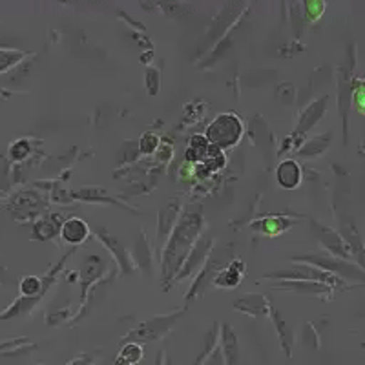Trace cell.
<instances>
[{
	"label": "cell",
	"mask_w": 365,
	"mask_h": 365,
	"mask_svg": "<svg viewBox=\"0 0 365 365\" xmlns=\"http://www.w3.org/2000/svg\"><path fill=\"white\" fill-rule=\"evenodd\" d=\"M148 88H150V93H152V96L159 91V71L158 70H148Z\"/></svg>",
	"instance_id": "cell-15"
},
{
	"label": "cell",
	"mask_w": 365,
	"mask_h": 365,
	"mask_svg": "<svg viewBox=\"0 0 365 365\" xmlns=\"http://www.w3.org/2000/svg\"><path fill=\"white\" fill-rule=\"evenodd\" d=\"M21 57L22 55L17 51H0V71L11 68L17 61H21Z\"/></svg>",
	"instance_id": "cell-11"
},
{
	"label": "cell",
	"mask_w": 365,
	"mask_h": 365,
	"mask_svg": "<svg viewBox=\"0 0 365 365\" xmlns=\"http://www.w3.org/2000/svg\"><path fill=\"white\" fill-rule=\"evenodd\" d=\"M182 314V311L174 312L172 316H161V318H155V319H150L148 324L141 325L139 329L132 331L128 334V340L130 341H152V340H158L161 338L163 334L168 332V329L175 324V319H179V316Z\"/></svg>",
	"instance_id": "cell-3"
},
{
	"label": "cell",
	"mask_w": 365,
	"mask_h": 365,
	"mask_svg": "<svg viewBox=\"0 0 365 365\" xmlns=\"http://www.w3.org/2000/svg\"><path fill=\"white\" fill-rule=\"evenodd\" d=\"M68 365H91V358L90 356H79V358H75L73 361H70Z\"/></svg>",
	"instance_id": "cell-16"
},
{
	"label": "cell",
	"mask_w": 365,
	"mask_h": 365,
	"mask_svg": "<svg viewBox=\"0 0 365 365\" xmlns=\"http://www.w3.org/2000/svg\"><path fill=\"white\" fill-rule=\"evenodd\" d=\"M90 234V227L84 220L81 217H71V220L64 221L63 227H61V236L64 241L71 243V245H79Z\"/></svg>",
	"instance_id": "cell-4"
},
{
	"label": "cell",
	"mask_w": 365,
	"mask_h": 365,
	"mask_svg": "<svg viewBox=\"0 0 365 365\" xmlns=\"http://www.w3.org/2000/svg\"><path fill=\"white\" fill-rule=\"evenodd\" d=\"M201 228V216L200 214H187L182 217V221L179 223V227L175 228L174 236H172L170 243H168V250H166V256H170V259H175L174 269H178L181 265L182 257H185V247H188L192 243L197 234H200Z\"/></svg>",
	"instance_id": "cell-2"
},
{
	"label": "cell",
	"mask_w": 365,
	"mask_h": 365,
	"mask_svg": "<svg viewBox=\"0 0 365 365\" xmlns=\"http://www.w3.org/2000/svg\"><path fill=\"white\" fill-rule=\"evenodd\" d=\"M159 365H172V361H166L165 364V353H161V356H159Z\"/></svg>",
	"instance_id": "cell-18"
},
{
	"label": "cell",
	"mask_w": 365,
	"mask_h": 365,
	"mask_svg": "<svg viewBox=\"0 0 365 365\" xmlns=\"http://www.w3.org/2000/svg\"><path fill=\"white\" fill-rule=\"evenodd\" d=\"M241 279V262H234L225 272H221L216 278L217 287H236Z\"/></svg>",
	"instance_id": "cell-7"
},
{
	"label": "cell",
	"mask_w": 365,
	"mask_h": 365,
	"mask_svg": "<svg viewBox=\"0 0 365 365\" xmlns=\"http://www.w3.org/2000/svg\"><path fill=\"white\" fill-rule=\"evenodd\" d=\"M155 148H158V137H155L154 133H146L141 139V150L145 154H150V152H154Z\"/></svg>",
	"instance_id": "cell-13"
},
{
	"label": "cell",
	"mask_w": 365,
	"mask_h": 365,
	"mask_svg": "<svg viewBox=\"0 0 365 365\" xmlns=\"http://www.w3.org/2000/svg\"><path fill=\"white\" fill-rule=\"evenodd\" d=\"M276 178L283 188H296L302 181V170L294 161H282L276 170Z\"/></svg>",
	"instance_id": "cell-5"
},
{
	"label": "cell",
	"mask_w": 365,
	"mask_h": 365,
	"mask_svg": "<svg viewBox=\"0 0 365 365\" xmlns=\"http://www.w3.org/2000/svg\"><path fill=\"white\" fill-rule=\"evenodd\" d=\"M223 353L227 365H236L237 361V341L232 327L225 325L223 327Z\"/></svg>",
	"instance_id": "cell-6"
},
{
	"label": "cell",
	"mask_w": 365,
	"mask_h": 365,
	"mask_svg": "<svg viewBox=\"0 0 365 365\" xmlns=\"http://www.w3.org/2000/svg\"><path fill=\"white\" fill-rule=\"evenodd\" d=\"M42 289V282L38 278H35V276H28V278L22 279L21 283V292L24 296H35L38 294Z\"/></svg>",
	"instance_id": "cell-10"
},
{
	"label": "cell",
	"mask_w": 365,
	"mask_h": 365,
	"mask_svg": "<svg viewBox=\"0 0 365 365\" xmlns=\"http://www.w3.org/2000/svg\"><path fill=\"white\" fill-rule=\"evenodd\" d=\"M243 135V123L234 113H221L207 128V141L217 150L237 145Z\"/></svg>",
	"instance_id": "cell-1"
},
{
	"label": "cell",
	"mask_w": 365,
	"mask_h": 365,
	"mask_svg": "<svg viewBox=\"0 0 365 365\" xmlns=\"http://www.w3.org/2000/svg\"><path fill=\"white\" fill-rule=\"evenodd\" d=\"M120 358H125L126 361H128L130 365H135L141 361L143 358V347L141 344H135V341H130V344H126V347L120 349L119 353Z\"/></svg>",
	"instance_id": "cell-9"
},
{
	"label": "cell",
	"mask_w": 365,
	"mask_h": 365,
	"mask_svg": "<svg viewBox=\"0 0 365 365\" xmlns=\"http://www.w3.org/2000/svg\"><path fill=\"white\" fill-rule=\"evenodd\" d=\"M354 104L360 113H365V83L358 84V88L354 90Z\"/></svg>",
	"instance_id": "cell-14"
},
{
	"label": "cell",
	"mask_w": 365,
	"mask_h": 365,
	"mask_svg": "<svg viewBox=\"0 0 365 365\" xmlns=\"http://www.w3.org/2000/svg\"><path fill=\"white\" fill-rule=\"evenodd\" d=\"M263 307H269V303H267V299L263 296H249V298L241 299V302H236V309L250 312L254 316L262 314Z\"/></svg>",
	"instance_id": "cell-8"
},
{
	"label": "cell",
	"mask_w": 365,
	"mask_h": 365,
	"mask_svg": "<svg viewBox=\"0 0 365 365\" xmlns=\"http://www.w3.org/2000/svg\"><path fill=\"white\" fill-rule=\"evenodd\" d=\"M113 365H130V364H128V361H126V360H125V358H120V356H117L115 364H113Z\"/></svg>",
	"instance_id": "cell-17"
},
{
	"label": "cell",
	"mask_w": 365,
	"mask_h": 365,
	"mask_svg": "<svg viewBox=\"0 0 365 365\" xmlns=\"http://www.w3.org/2000/svg\"><path fill=\"white\" fill-rule=\"evenodd\" d=\"M29 152V143L28 141H17L15 145L11 146V158L17 159V161H21V159H24L26 155H28Z\"/></svg>",
	"instance_id": "cell-12"
}]
</instances>
